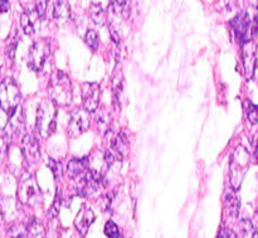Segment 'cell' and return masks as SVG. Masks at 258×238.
<instances>
[{"label":"cell","mask_w":258,"mask_h":238,"mask_svg":"<svg viewBox=\"0 0 258 238\" xmlns=\"http://www.w3.org/2000/svg\"><path fill=\"white\" fill-rule=\"evenodd\" d=\"M242 58L247 77H252L256 68V45L251 40L242 43Z\"/></svg>","instance_id":"8fae6325"},{"label":"cell","mask_w":258,"mask_h":238,"mask_svg":"<svg viewBox=\"0 0 258 238\" xmlns=\"http://www.w3.org/2000/svg\"><path fill=\"white\" fill-rule=\"evenodd\" d=\"M90 17L93 22L100 25H105L106 22H107V15H106L105 10L97 3H92V5H91Z\"/></svg>","instance_id":"44dd1931"},{"label":"cell","mask_w":258,"mask_h":238,"mask_svg":"<svg viewBox=\"0 0 258 238\" xmlns=\"http://www.w3.org/2000/svg\"><path fill=\"white\" fill-rule=\"evenodd\" d=\"M86 44L91 48L92 50H97L98 47H100V38H98V34L96 30L88 29L87 33H86Z\"/></svg>","instance_id":"7402d4cb"},{"label":"cell","mask_w":258,"mask_h":238,"mask_svg":"<svg viewBox=\"0 0 258 238\" xmlns=\"http://www.w3.org/2000/svg\"><path fill=\"white\" fill-rule=\"evenodd\" d=\"M247 117H248L249 123L256 125L258 123V106L253 105L251 102L248 103V107H247Z\"/></svg>","instance_id":"4316f807"},{"label":"cell","mask_w":258,"mask_h":238,"mask_svg":"<svg viewBox=\"0 0 258 238\" xmlns=\"http://www.w3.org/2000/svg\"><path fill=\"white\" fill-rule=\"evenodd\" d=\"M20 91L12 78H5L0 83V128L4 129L10 120V116L19 106Z\"/></svg>","instance_id":"6da1fadb"},{"label":"cell","mask_w":258,"mask_h":238,"mask_svg":"<svg viewBox=\"0 0 258 238\" xmlns=\"http://www.w3.org/2000/svg\"><path fill=\"white\" fill-rule=\"evenodd\" d=\"M105 234L108 238H118V237H120V231H118V227L116 226L115 222H112V221L106 222Z\"/></svg>","instance_id":"d4e9b609"},{"label":"cell","mask_w":258,"mask_h":238,"mask_svg":"<svg viewBox=\"0 0 258 238\" xmlns=\"http://www.w3.org/2000/svg\"><path fill=\"white\" fill-rule=\"evenodd\" d=\"M9 238H27V226L24 224H14L8 231Z\"/></svg>","instance_id":"603a6c76"},{"label":"cell","mask_w":258,"mask_h":238,"mask_svg":"<svg viewBox=\"0 0 258 238\" xmlns=\"http://www.w3.org/2000/svg\"><path fill=\"white\" fill-rule=\"evenodd\" d=\"M93 222H95V213L87 206H83L78 212V216L75 221L76 229H77L81 236L85 237Z\"/></svg>","instance_id":"4fadbf2b"},{"label":"cell","mask_w":258,"mask_h":238,"mask_svg":"<svg viewBox=\"0 0 258 238\" xmlns=\"http://www.w3.org/2000/svg\"><path fill=\"white\" fill-rule=\"evenodd\" d=\"M100 85L96 82H86L82 85V98L83 108L88 112L97 111L100 105Z\"/></svg>","instance_id":"ba28073f"},{"label":"cell","mask_w":258,"mask_h":238,"mask_svg":"<svg viewBox=\"0 0 258 238\" xmlns=\"http://www.w3.org/2000/svg\"><path fill=\"white\" fill-rule=\"evenodd\" d=\"M110 32H111V38H112V40L115 42V44L117 45V47H120V45H121L120 37H118L117 32H116V29L112 27V25H110Z\"/></svg>","instance_id":"f546056e"},{"label":"cell","mask_w":258,"mask_h":238,"mask_svg":"<svg viewBox=\"0 0 258 238\" xmlns=\"http://www.w3.org/2000/svg\"><path fill=\"white\" fill-rule=\"evenodd\" d=\"M112 92H113V103L116 106L120 105L121 96H122L123 92V76L121 73V71H117L115 72L112 78Z\"/></svg>","instance_id":"ac0fdd59"},{"label":"cell","mask_w":258,"mask_h":238,"mask_svg":"<svg viewBox=\"0 0 258 238\" xmlns=\"http://www.w3.org/2000/svg\"><path fill=\"white\" fill-rule=\"evenodd\" d=\"M50 101L58 106H68L72 102V83L70 77L62 71H55L48 86Z\"/></svg>","instance_id":"7a4b0ae2"},{"label":"cell","mask_w":258,"mask_h":238,"mask_svg":"<svg viewBox=\"0 0 258 238\" xmlns=\"http://www.w3.org/2000/svg\"><path fill=\"white\" fill-rule=\"evenodd\" d=\"M59 207H60V191L59 189H57V194H55L54 202H53L52 207H50L49 211H48V217H49V218H54V217H57L58 213H59Z\"/></svg>","instance_id":"484cf974"},{"label":"cell","mask_w":258,"mask_h":238,"mask_svg":"<svg viewBox=\"0 0 258 238\" xmlns=\"http://www.w3.org/2000/svg\"><path fill=\"white\" fill-rule=\"evenodd\" d=\"M10 145V135L5 131H0V160L8 153V149Z\"/></svg>","instance_id":"cb8c5ba5"},{"label":"cell","mask_w":258,"mask_h":238,"mask_svg":"<svg viewBox=\"0 0 258 238\" xmlns=\"http://www.w3.org/2000/svg\"><path fill=\"white\" fill-rule=\"evenodd\" d=\"M35 133L42 138L52 135L57 128V108L50 100H43L35 115Z\"/></svg>","instance_id":"3957f363"},{"label":"cell","mask_w":258,"mask_h":238,"mask_svg":"<svg viewBox=\"0 0 258 238\" xmlns=\"http://www.w3.org/2000/svg\"><path fill=\"white\" fill-rule=\"evenodd\" d=\"M52 14L59 23H66L71 17V9L67 2H54Z\"/></svg>","instance_id":"e0dca14e"},{"label":"cell","mask_w":258,"mask_h":238,"mask_svg":"<svg viewBox=\"0 0 258 238\" xmlns=\"http://www.w3.org/2000/svg\"><path fill=\"white\" fill-rule=\"evenodd\" d=\"M224 206H226V211L228 212L229 216L231 217L238 216L241 202H239L236 191H234L233 188L227 189L226 193H224Z\"/></svg>","instance_id":"9a60e30c"},{"label":"cell","mask_w":258,"mask_h":238,"mask_svg":"<svg viewBox=\"0 0 258 238\" xmlns=\"http://www.w3.org/2000/svg\"><path fill=\"white\" fill-rule=\"evenodd\" d=\"M2 217H3V214H2V207H0V219H2Z\"/></svg>","instance_id":"1f68e13d"},{"label":"cell","mask_w":258,"mask_h":238,"mask_svg":"<svg viewBox=\"0 0 258 238\" xmlns=\"http://www.w3.org/2000/svg\"><path fill=\"white\" fill-rule=\"evenodd\" d=\"M48 166L52 169L53 174H54V178L59 179L60 175H62V166H60L59 161L53 160V159H48Z\"/></svg>","instance_id":"83f0119b"},{"label":"cell","mask_w":258,"mask_h":238,"mask_svg":"<svg viewBox=\"0 0 258 238\" xmlns=\"http://www.w3.org/2000/svg\"><path fill=\"white\" fill-rule=\"evenodd\" d=\"M110 113L106 110V107H101L100 110H98L97 115H96V125H97V129L101 133H106V131L110 129Z\"/></svg>","instance_id":"ffe728a7"},{"label":"cell","mask_w":258,"mask_h":238,"mask_svg":"<svg viewBox=\"0 0 258 238\" xmlns=\"http://www.w3.org/2000/svg\"><path fill=\"white\" fill-rule=\"evenodd\" d=\"M110 149L116 154V155L118 156V158L121 159V160H122L128 151L127 139H126L122 134H120V135H116L115 138L112 139V141H111Z\"/></svg>","instance_id":"2e32d148"},{"label":"cell","mask_w":258,"mask_h":238,"mask_svg":"<svg viewBox=\"0 0 258 238\" xmlns=\"http://www.w3.org/2000/svg\"><path fill=\"white\" fill-rule=\"evenodd\" d=\"M9 10V2L7 0H0V12L5 13Z\"/></svg>","instance_id":"4dcf8cb0"},{"label":"cell","mask_w":258,"mask_h":238,"mask_svg":"<svg viewBox=\"0 0 258 238\" xmlns=\"http://www.w3.org/2000/svg\"><path fill=\"white\" fill-rule=\"evenodd\" d=\"M18 199L24 206L34 207L43 202V194L40 192L38 182L33 174H25L20 178L17 191Z\"/></svg>","instance_id":"277c9868"},{"label":"cell","mask_w":258,"mask_h":238,"mask_svg":"<svg viewBox=\"0 0 258 238\" xmlns=\"http://www.w3.org/2000/svg\"><path fill=\"white\" fill-rule=\"evenodd\" d=\"M38 18H44L48 10V2H38L34 5Z\"/></svg>","instance_id":"f1b7e54d"},{"label":"cell","mask_w":258,"mask_h":238,"mask_svg":"<svg viewBox=\"0 0 258 238\" xmlns=\"http://www.w3.org/2000/svg\"><path fill=\"white\" fill-rule=\"evenodd\" d=\"M249 165V154L243 146H238L233 153L231 159V166H229V174H231L232 188L236 191L241 187L242 181L244 178L247 169Z\"/></svg>","instance_id":"5b68a950"},{"label":"cell","mask_w":258,"mask_h":238,"mask_svg":"<svg viewBox=\"0 0 258 238\" xmlns=\"http://www.w3.org/2000/svg\"><path fill=\"white\" fill-rule=\"evenodd\" d=\"M27 238H45V229L40 222L32 218L27 224Z\"/></svg>","instance_id":"d6986e66"},{"label":"cell","mask_w":258,"mask_h":238,"mask_svg":"<svg viewBox=\"0 0 258 238\" xmlns=\"http://www.w3.org/2000/svg\"><path fill=\"white\" fill-rule=\"evenodd\" d=\"M22 153L25 164L33 165L40 159V150L38 139L34 135H25L22 143Z\"/></svg>","instance_id":"9c48e42d"},{"label":"cell","mask_w":258,"mask_h":238,"mask_svg":"<svg viewBox=\"0 0 258 238\" xmlns=\"http://www.w3.org/2000/svg\"><path fill=\"white\" fill-rule=\"evenodd\" d=\"M9 124L13 133H14L15 135L17 136L23 135V133H24L25 130V117H24V112H23V108L20 105L15 108L14 112H13L12 116H10Z\"/></svg>","instance_id":"5bb4252c"},{"label":"cell","mask_w":258,"mask_h":238,"mask_svg":"<svg viewBox=\"0 0 258 238\" xmlns=\"http://www.w3.org/2000/svg\"><path fill=\"white\" fill-rule=\"evenodd\" d=\"M91 125V115L88 111L85 108H77L72 112L70 117V123H68V135L71 138H76V136L81 135L85 131L88 130Z\"/></svg>","instance_id":"52a82bcc"},{"label":"cell","mask_w":258,"mask_h":238,"mask_svg":"<svg viewBox=\"0 0 258 238\" xmlns=\"http://www.w3.org/2000/svg\"><path fill=\"white\" fill-rule=\"evenodd\" d=\"M229 24H231L232 29H233L234 34L237 35L239 42L244 43L247 42V40H249L248 30L249 28H251L252 22H251V18H249V15L247 14L246 12L237 14L236 17L231 20Z\"/></svg>","instance_id":"30bf717a"},{"label":"cell","mask_w":258,"mask_h":238,"mask_svg":"<svg viewBox=\"0 0 258 238\" xmlns=\"http://www.w3.org/2000/svg\"><path fill=\"white\" fill-rule=\"evenodd\" d=\"M88 169H90V159L87 156L81 159H72L67 164L68 176L77 183L86 175Z\"/></svg>","instance_id":"7c38bea8"},{"label":"cell","mask_w":258,"mask_h":238,"mask_svg":"<svg viewBox=\"0 0 258 238\" xmlns=\"http://www.w3.org/2000/svg\"><path fill=\"white\" fill-rule=\"evenodd\" d=\"M50 58V44L47 39H38L29 49V66L37 72L44 70Z\"/></svg>","instance_id":"8992f818"}]
</instances>
